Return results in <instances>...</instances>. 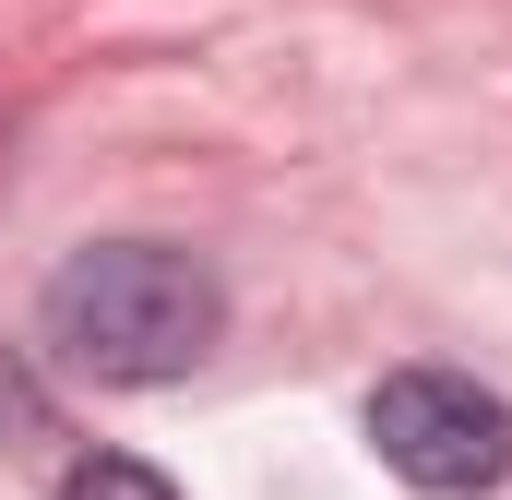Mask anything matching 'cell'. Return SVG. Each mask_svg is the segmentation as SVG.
I'll return each mask as SVG.
<instances>
[{
  "label": "cell",
  "mask_w": 512,
  "mask_h": 500,
  "mask_svg": "<svg viewBox=\"0 0 512 500\" xmlns=\"http://www.w3.org/2000/svg\"><path fill=\"white\" fill-rule=\"evenodd\" d=\"M36 334L72 381H108V393H143V381H179L215 358L227 334V286L215 262L179 239H96L72 250L36 298Z\"/></svg>",
  "instance_id": "6da1fadb"
},
{
  "label": "cell",
  "mask_w": 512,
  "mask_h": 500,
  "mask_svg": "<svg viewBox=\"0 0 512 500\" xmlns=\"http://www.w3.org/2000/svg\"><path fill=\"white\" fill-rule=\"evenodd\" d=\"M370 453L429 500H477L512 477V405L465 370H393L370 393Z\"/></svg>",
  "instance_id": "7a4b0ae2"
},
{
  "label": "cell",
  "mask_w": 512,
  "mask_h": 500,
  "mask_svg": "<svg viewBox=\"0 0 512 500\" xmlns=\"http://www.w3.org/2000/svg\"><path fill=\"white\" fill-rule=\"evenodd\" d=\"M60 500H179L155 465H131V453H84L72 477H60Z\"/></svg>",
  "instance_id": "3957f363"
},
{
  "label": "cell",
  "mask_w": 512,
  "mask_h": 500,
  "mask_svg": "<svg viewBox=\"0 0 512 500\" xmlns=\"http://www.w3.org/2000/svg\"><path fill=\"white\" fill-rule=\"evenodd\" d=\"M0 429H48V393L12 370V358H0Z\"/></svg>",
  "instance_id": "277c9868"
}]
</instances>
